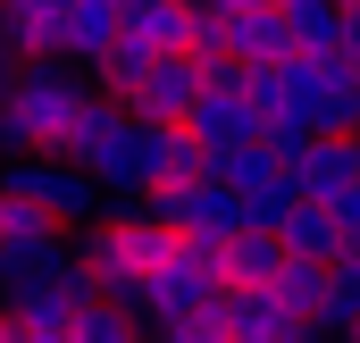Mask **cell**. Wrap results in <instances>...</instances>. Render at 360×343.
<instances>
[{"mask_svg":"<svg viewBox=\"0 0 360 343\" xmlns=\"http://www.w3.org/2000/svg\"><path fill=\"white\" fill-rule=\"evenodd\" d=\"M243 101H252L260 134H335V143H352V126H360V76L327 67V59H302V51H285L276 67H252Z\"/></svg>","mask_w":360,"mask_h":343,"instance_id":"obj_1","label":"cell"},{"mask_svg":"<svg viewBox=\"0 0 360 343\" xmlns=\"http://www.w3.org/2000/svg\"><path fill=\"white\" fill-rule=\"evenodd\" d=\"M84 101H92V84L76 76V67H59V59H25V67L8 76V92H0V117L25 134L34 160H59L68 134H76V117H84Z\"/></svg>","mask_w":360,"mask_h":343,"instance_id":"obj_2","label":"cell"},{"mask_svg":"<svg viewBox=\"0 0 360 343\" xmlns=\"http://www.w3.org/2000/svg\"><path fill=\"white\" fill-rule=\"evenodd\" d=\"M0 201H17V209L51 218L59 235L101 218V193H92L84 176L68 168V160H8V168H0Z\"/></svg>","mask_w":360,"mask_h":343,"instance_id":"obj_3","label":"cell"},{"mask_svg":"<svg viewBox=\"0 0 360 343\" xmlns=\"http://www.w3.org/2000/svg\"><path fill=\"white\" fill-rule=\"evenodd\" d=\"M184 134L201 143V151H226V143H252L260 134V117H252V101H243V67H201V92H193V109H184Z\"/></svg>","mask_w":360,"mask_h":343,"instance_id":"obj_4","label":"cell"},{"mask_svg":"<svg viewBox=\"0 0 360 343\" xmlns=\"http://www.w3.org/2000/svg\"><path fill=\"white\" fill-rule=\"evenodd\" d=\"M193 92H201V67H193L184 51H160V59H143V76H134V92H126L117 109H126L134 126H184Z\"/></svg>","mask_w":360,"mask_h":343,"instance_id":"obj_5","label":"cell"},{"mask_svg":"<svg viewBox=\"0 0 360 343\" xmlns=\"http://www.w3.org/2000/svg\"><path fill=\"white\" fill-rule=\"evenodd\" d=\"M269 8H276V25H285V42L302 59L352 67V8H335V0H269Z\"/></svg>","mask_w":360,"mask_h":343,"instance_id":"obj_6","label":"cell"},{"mask_svg":"<svg viewBox=\"0 0 360 343\" xmlns=\"http://www.w3.org/2000/svg\"><path fill=\"white\" fill-rule=\"evenodd\" d=\"M184 17H193V0H117V42H134V51H184Z\"/></svg>","mask_w":360,"mask_h":343,"instance_id":"obj_7","label":"cell"},{"mask_svg":"<svg viewBox=\"0 0 360 343\" xmlns=\"http://www.w3.org/2000/svg\"><path fill=\"white\" fill-rule=\"evenodd\" d=\"M109 42H117V17H109V8H92V0H68V8H59V67L92 76Z\"/></svg>","mask_w":360,"mask_h":343,"instance_id":"obj_8","label":"cell"},{"mask_svg":"<svg viewBox=\"0 0 360 343\" xmlns=\"http://www.w3.org/2000/svg\"><path fill=\"white\" fill-rule=\"evenodd\" d=\"M276 252L302 259V268H327V259H352V235H344L327 209H293V218L276 226Z\"/></svg>","mask_w":360,"mask_h":343,"instance_id":"obj_9","label":"cell"},{"mask_svg":"<svg viewBox=\"0 0 360 343\" xmlns=\"http://www.w3.org/2000/svg\"><path fill=\"white\" fill-rule=\"evenodd\" d=\"M352 318H360V259H327V268H319L310 327H319L327 343H344V335H352Z\"/></svg>","mask_w":360,"mask_h":343,"instance_id":"obj_10","label":"cell"},{"mask_svg":"<svg viewBox=\"0 0 360 343\" xmlns=\"http://www.w3.org/2000/svg\"><path fill=\"white\" fill-rule=\"evenodd\" d=\"M293 42H285V25H276V8H243V17H226V67H276Z\"/></svg>","mask_w":360,"mask_h":343,"instance_id":"obj_11","label":"cell"},{"mask_svg":"<svg viewBox=\"0 0 360 343\" xmlns=\"http://www.w3.org/2000/svg\"><path fill=\"white\" fill-rule=\"evenodd\" d=\"M218 268H226V285H269L276 268H285V252H276V235H260V226H235L226 243H218Z\"/></svg>","mask_w":360,"mask_h":343,"instance_id":"obj_12","label":"cell"},{"mask_svg":"<svg viewBox=\"0 0 360 343\" xmlns=\"http://www.w3.org/2000/svg\"><path fill=\"white\" fill-rule=\"evenodd\" d=\"M210 176V151L184 134V126H151V193H168V184H201Z\"/></svg>","mask_w":360,"mask_h":343,"instance_id":"obj_13","label":"cell"},{"mask_svg":"<svg viewBox=\"0 0 360 343\" xmlns=\"http://www.w3.org/2000/svg\"><path fill=\"white\" fill-rule=\"evenodd\" d=\"M210 327H218V343H260L276 327L269 293H252V285H226L218 302H210Z\"/></svg>","mask_w":360,"mask_h":343,"instance_id":"obj_14","label":"cell"},{"mask_svg":"<svg viewBox=\"0 0 360 343\" xmlns=\"http://www.w3.org/2000/svg\"><path fill=\"white\" fill-rule=\"evenodd\" d=\"M269 176H276V151L260 143V134H252V143H226V151H210V184H218V193H235V201H243L252 184H269Z\"/></svg>","mask_w":360,"mask_h":343,"instance_id":"obj_15","label":"cell"},{"mask_svg":"<svg viewBox=\"0 0 360 343\" xmlns=\"http://www.w3.org/2000/svg\"><path fill=\"white\" fill-rule=\"evenodd\" d=\"M260 293H269V310H276V318H302V327H310V302H319V268L285 259V268H276Z\"/></svg>","mask_w":360,"mask_h":343,"instance_id":"obj_16","label":"cell"},{"mask_svg":"<svg viewBox=\"0 0 360 343\" xmlns=\"http://www.w3.org/2000/svg\"><path fill=\"white\" fill-rule=\"evenodd\" d=\"M59 343H143V335H134V327H126L109 302H76V310H68V335H59Z\"/></svg>","mask_w":360,"mask_h":343,"instance_id":"obj_17","label":"cell"},{"mask_svg":"<svg viewBox=\"0 0 360 343\" xmlns=\"http://www.w3.org/2000/svg\"><path fill=\"white\" fill-rule=\"evenodd\" d=\"M260 343H327V335H319V327H302V318H276Z\"/></svg>","mask_w":360,"mask_h":343,"instance_id":"obj_18","label":"cell"},{"mask_svg":"<svg viewBox=\"0 0 360 343\" xmlns=\"http://www.w3.org/2000/svg\"><path fill=\"white\" fill-rule=\"evenodd\" d=\"M68 0H0V17H59Z\"/></svg>","mask_w":360,"mask_h":343,"instance_id":"obj_19","label":"cell"},{"mask_svg":"<svg viewBox=\"0 0 360 343\" xmlns=\"http://www.w3.org/2000/svg\"><path fill=\"white\" fill-rule=\"evenodd\" d=\"M0 343H42V335H25V327H17V318L0 310Z\"/></svg>","mask_w":360,"mask_h":343,"instance_id":"obj_20","label":"cell"},{"mask_svg":"<svg viewBox=\"0 0 360 343\" xmlns=\"http://www.w3.org/2000/svg\"><path fill=\"white\" fill-rule=\"evenodd\" d=\"M201 8H226V17H243V8H269V0H201Z\"/></svg>","mask_w":360,"mask_h":343,"instance_id":"obj_21","label":"cell"},{"mask_svg":"<svg viewBox=\"0 0 360 343\" xmlns=\"http://www.w3.org/2000/svg\"><path fill=\"white\" fill-rule=\"evenodd\" d=\"M92 8H109V17H117V0H92Z\"/></svg>","mask_w":360,"mask_h":343,"instance_id":"obj_22","label":"cell"},{"mask_svg":"<svg viewBox=\"0 0 360 343\" xmlns=\"http://www.w3.org/2000/svg\"><path fill=\"white\" fill-rule=\"evenodd\" d=\"M335 8H352V0H335Z\"/></svg>","mask_w":360,"mask_h":343,"instance_id":"obj_23","label":"cell"}]
</instances>
